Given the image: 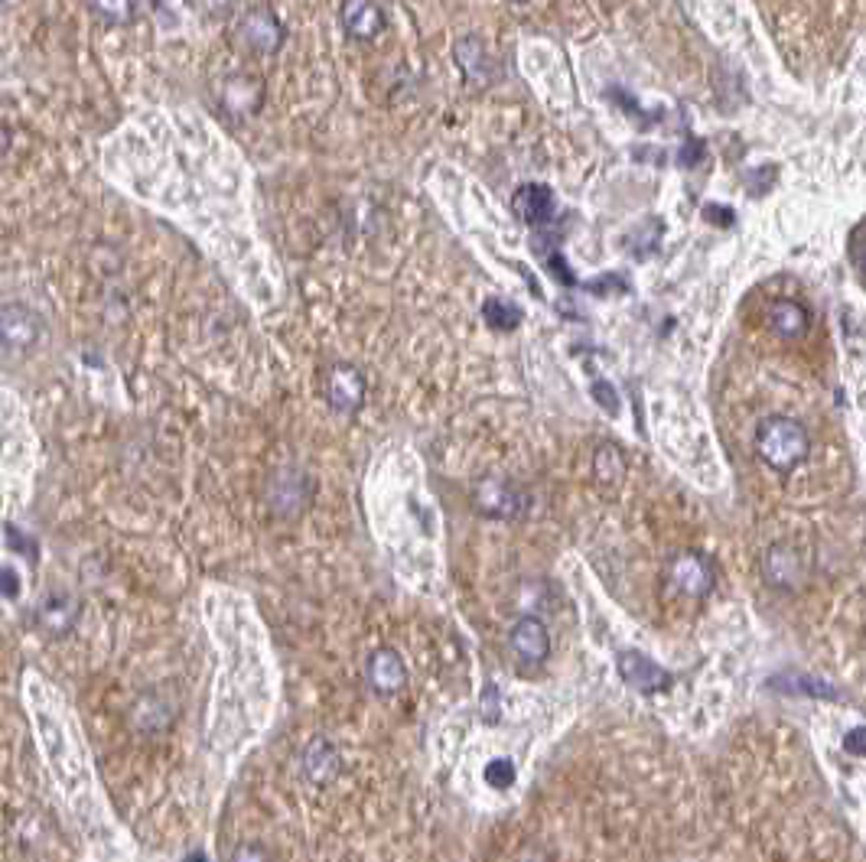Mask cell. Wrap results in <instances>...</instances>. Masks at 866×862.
Wrapping results in <instances>:
<instances>
[{
    "instance_id": "1",
    "label": "cell",
    "mask_w": 866,
    "mask_h": 862,
    "mask_svg": "<svg viewBox=\"0 0 866 862\" xmlns=\"http://www.w3.org/2000/svg\"><path fill=\"white\" fill-rule=\"evenodd\" d=\"M755 453L775 472H795L802 462L808 460L811 437L805 423H799L795 417H765L755 427Z\"/></svg>"
},
{
    "instance_id": "2",
    "label": "cell",
    "mask_w": 866,
    "mask_h": 862,
    "mask_svg": "<svg viewBox=\"0 0 866 862\" xmlns=\"http://www.w3.org/2000/svg\"><path fill=\"white\" fill-rule=\"evenodd\" d=\"M284 23L278 20V13L271 7H248L234 27H231V43L244 53L254 56H271L284 46Z\"/></svg>"
},
{
    "instance_id": "3",
    "label": "cell",
    "mask_w": 866,
    "mask_h": 862,
    "mask_svg": "<svg viewBox=\"0 0 866 862\" xmlns=\"http://www.w3.org/2000/svg\"><path fill=\"white\" fill-rule=\"evenodd\" d=\"M762 579L779 592H799L811 579L808 554L795 544H769L762 554Z\"/></svg>"
},
{
    "instance_id": "4",
    "label": "cell",
    "mask_w": 866,
    "mask_h": 862,
    "mask_svg": "<svg viewBox=\"0 0 866 862\" xmlns=\"http://www.w3.org/2000/svg\"><path fill=\"white\" fill-rule=\"evenodd\" d=\"M472 502L482 515L495 517V521H515V517L528 515V508H531V495L502 475L482 479L472 492Z\"/></svg>"
},
{
    "instance_id": "5",
    "label": "cell",
    "mask_w": 866,
    "mask_h": 862,
    "mask_svg": "<svg viewBox=\"0 0 866 862\" xmlns=\"http://www.w3.org/2000/svg\"><path fill=\"white\" fill-rule=\"evenodd\" d=\"M46 326L36 309L27 303H0V345L13 355L33 351L43 339Z\"/></svg>"
},
{
    "instance_id": "6",
    "label": "cell",
    "mask_w": 866,
    "mask_h": 862,
    "mask_svg": "<svg viewBox=\"0 0 866 862\" xmlns=\"http://www.w3.org/2000/svg\"><path fill=\"white\" fill-rule=\"evenodd\" d=\"M668 582L691 599H703L717 586L713 560L700 550H681L668 560Z\"/></svg>"
},
{
    "instance_id": "7",
    "label": "cell",
    "mask_w": 866,
    "mask_h": 862,
    "mask_svg": "<svg viewBox=\"0 0 866 862\" xmlns=\"http://www.w3.org/2000/svg\"><path fill=\"white\" fill-rule=\"evenodd\" d=\"M326 401L336 413H358L365 403V378L355 365L346 361H333L326 371Z\"/></svg>"
},
{
    "instance_id": "8",
    "label": "cell",
    "mask_w": 866,
    "mask_h": 862,
    "mask_svg": "<svg viewBox=\"0 0 866 862\" xmlns=\"http://www.w3.org/2000/svg\"><path fill=\"white\" fill-rule=\"evenodd\" d=\"M616 671H619V677L629 684L638 693H661V690L671 687V671H665L658 661H651L648 654H641V651H623L619 658H616Z\"/></svg>"
},
{
    "instance_id": "9",
    "label": "cell",
    "mask_w": 866,
    "mask_h": 862,
    "mask_svg": "<svg viewBox=\"0 0 866 862\" xmlns=\"http://www.w3.org/2000/svg\"><path fill=\"white\" fill-rule=\"evenodd\" d=\"M79 612H82V606H79V599H75L72 592H65V589H53V592H46V599L40 602V609H36V622H40V629H43L46 634L62 638V634H69L72 629H75Z\"/></svg>"
},
{
    "instance_id": "10",
    "label": "cell",
    "mask_w": 866,
    "mask_h": 862,
    "mask_svg": "<svg viewBox=\"0 0 866 862\" xmlns=\"http://www.w3.org/2000/svg\"><path fill=\"white\" fill-rule=\"evenodd\" d=\"M340 23L352 40H375L385 30V10L375 0H343L340 3Z\"/></svg>"
},
{
    "instance_id": "11",
    "label": "cell",
    "mask_w": 866,
    "mask_h": 862,
    "mask_svg": "<svg viewBox=\"0 0 866 862\" xmlns=\"http://www.w3.org/2000/svg\"><path fill=\"white\" fill-rule=\"evenodd\" d=\"M300 761H303V775L316 785V788H330L336 778H340V771H343V755H340V748L333 746L330 739H313L310 746L303 748V755H300Z\"/></svg>"
},
{
    "instance_id": "12",
    "label": "cell",
    "mask_w": 866,
    "mask_h": 862,
    "mask_svg": "<svg viewBox=\"0 0 866 862\" xmlns=\"http://www.w3.org/2000/svg\"><path fill=\"white\" fill-rule=\"evenodd\" d=\"M457 65L462 69V75L472 82V85H492L499 78V62L489 56L486 43L479 36H462L457 40Z\"/></svg>"
},
{
    "instance_id": "13",
    "label": "cell",
    "mask_w": 866,
    "mask_h": 862,
    "mask_svg": "<svg viewBox=\"0 0 866 862\" xmlns=\"http://www.w3.org/2000/svg\"><path fill=\"white\" fill-rule=\"evenodd\" d=\"M509 641H512V651L519 654L524 664H541V661H547V654H551V634H547V626H544L538 616L519 619V622L512 626Z\"/></svg>"
},
{
    "instance_id": "14",
    "label": "cell",
    "mask_w": 866,
    "mask_h": 862,
    "mask_svg": "<svg viewBox=\"0 0 866 862\" xmlns=\"http://www.w3.org/2000/svg\"><path fill=\"white\" fill-rule=\"evenodd\" d=\"M512 206H515V216L531 229H544L554 219V212H557L554 192L547 186H541V182L521 186L519 192H515V199H512Z\"/></svg>"
},
{
    "instance_id": "15",
    "label": "cell",
    "mask_w": 866,
    "mask_h": 862,
    "mask_svg": "<svg viewBox=\"0 0 866 862\" xmlns=\"http://www.w3.org/2000/svg\"><path fill=\"white\" fill-rule=\"evenodd\" d=\"M310 502V479L296 469L290 472H278L274 482H271V508L278 515L293 517L300 515Z\"/></svg>"
},
{
    "instance_id": "16",
    "label": "cell",
    "mask_w": 866,
    "mask_h": 862,
    "mask_svg": "<svg viewBox=\"0 0 866 862\" xmlns=\"http://www.w3.org/2000/svg\"><path fill=\"white\" fill-rule=\"evenodd\" d=\"M365 677L378 693H398L407 684V667L401 654L395 648H378L372 651L368 664H365Z\"/></svg>"
},
{
    "instance_id": "17",
    "label": "cell",
    "mask_w": 866,
    "mask_h": 862,
    "mask_svg": "<svg viewBox=\"0 0 866 862\" xmlns=\"http://www.w3.org/2000/svg\"><path fill=\"white\" fill-rule=\"evenodd\" d=\"M131 723H134V729L144 733V736H160V733H167L170 723H174V703H170L160 690H150V693H144V696L134 703Z\"/></svg>"
},
{
    "instance_id": "18",
    "label": "cell",
    "mask_w": 866,
    "mask_h": 862,
    "mask_svg": "<svg viewBox=\"0 0 866 862\" xmlns=\"http://www.w3.org/2000/svg\"><path fill=\"white\" fill-rule=\"evenodd\" d=\"M264 102V82L254 72H234L222 85V105L238 117L254 115Z\"/></svg>"
},
{
    "instance_id": "19",
    "label": "cell",
    "mask_w": 866,
    "mask_h": 862,
    "mask_svg": "<svg viewBox=\"0 0 866 862\" xmlns=\"http://www.w3.org/2000/svg\"><path fill=\"white\" fill-rule=\"evenodd\" d=\"M808 309L795 299H775L769 306V329L782 339H802L808 333Z\"/></svg>"
},
{
    "instance_id": "20",
    "label": "cell",
    "mask_w": 866,
    "mask_h": 862,
    "mask_svg": "<svg viewBox=\"0 0 866 862\" xmlns=\"http://www.w3.org/2000/svg\"><path fill=\"white\" fill-rule=\"evenodd\" d=\"M593 475L603 485H619L626 475V456L616 443H603L593 456Z\"/></svg>"
},
{
    "instance_id": "21",
    "label": "cell",
    "mask_w": 866,
    "mask_h": 862,
    "mask_svg": "<svg viewBox=\"0 0 866 862\" xmlns=\"http://www.w3.org/2000/svg\"><path fill=\"white\" fill-rule=\"evenodd\" d=\"M482 319H486V326L489 329H495V333H509V329H519L521 326V309L515 303H509V299H486L482 303Z\"/></svg>"
},
{
    "instance_id": "22",
    "label": "cell",
    "mask_w": 866,
    "mask_h": 862,
    "mask_svg": "<svg viewBox=\"0 0 866 862\" xmlns=\"http://www.w3.org/2000/svg\"><path fill=\"white\" fill-rule=\"evenodd\" d=\"M661 229H665L661 219H648V222H641L638 229L629 231L626 248H629L636 257H648V254H655V248H658V241H661Z\"/></svg>"
},
{
    "instance_id": "23",
    "label": "cell",
    "mask_w": 866,
    "mask_h": 862,
    "mask_svg": "<svg viewBox=\"0 0 866 862\" xmlns=\"http://www.w3.org/2000/svg\"><path fill=\"white\" fill-rule=\"evenodd\" d=\"M95 17L112 23V27H127L134 20V0H88Z\"/></svg>"
},
{
    "instance_id": "24",
    "label": "cell",
    "mask_w": 866,
    "mask_h": 862,
    "mask_svg": "<svg viewBox=\"0 0 866 862\" xmlns=\"http://www.w3.org/2000/svg\"><path fill=\"white\" fill-rule=\"evenodd\" d=\"M482 778H486V785L489 788H512L515 785V765L509 761V758H492L489 765H486V771H482Z\"/></svg>"
},
{
    "instance_id": "25",
    "label": "cell",
    "mask_w": 866,
    "mask_h": 862,
    "mask_svg": "<svg viewBox=\"0 0 866 862\" xmlns=\"http://www.w3.org/2000/svg\"><path fill=\"white\" fill-rule=\"evenodd\" d=\"M593 398H596V403H599L606 413H619V395H616V388H613V385H606V381H596V385H593Z\"/></svg>"
},
{
    "instance_id": "26",
    "label": "cell",
    "mask_w": 866,
    "mask_h": 862,
    "mask_svg": "<svg viewBox=\"0 0 866 862\" xmlns=\"http://www.w3.org/2000/svg\"><path fill=\"white\" fill-rule=\"evenodd\" d=\"M851 264L864 277V225H857V229L851 231Z\"/></svg>"
},
{
    "instance_id": "27",
    "label": "cell",
    "mask_w": 866,
    "mask_h": 862,
    "mask_svg": "<svg viewBox=\"0 0 866 862\" xmlns=\"http://www.w3.org/2000/svg\"><path fill=\"white\" fill-rule=\"evenodd\" d=\"M231 862H271V860H268V853H264L258 843H241V847L231 853Z\"/></svg>"
},
{
    "instance_id": "28",
    "label": "cell",
    "mask_w": 866,
    "mask_h": 862,
    "mask_svg": "<svg viewBox=\"0 0 866 862\" xmlns=\"http://www.w3.org/2000/svg\"><path fill=\"white\" fill-rule=\"evenodd\" d=\"M17 592H20V579H17V570H13V567H3V570H0V596H7V599H17Z\"/></svg>"
},
{
    "instance_id": "29",
    "label": "cell",
    "mask_w": 866,
    "mask_h": 862,
    "mask_svg": "<svg viewBox=\"0 0 866 862\" xmlns=\"http://www.w3.org/2000/svg\"><path fill=\"white\" fill-rule=\"evenodd\" d=\"M700 157H703V144H700V140H691V144L681 147V167H693V164H700Z\"/></svg>"
},
{
    "instance_id": "30",
    "label": "cell",
    "mask_w": 866,
    "mask_h": 862,
    "mask_svg": "<svg viewBox=\"0 0 866 862\" xmlns=\"http://www.w3.org/2000/svg\"><path fill=\"white\" fill-rule=\"evenodd\" d=\"M864 739H866L864 726H857V729H851V736L844 739V748H847L851 755H857V758H860V755H864Z\"/></svg>"
},
{
    "instance_id": "31",
    "label": "cell",
    "mask_w": 866,
    "mask_h": 862,
    "mask_svg": "<svg viewBox=\"0 0 866 862\" xmlns=\"http://www.w3.org/2000/svg\"><path fill=\"white\" fill-rule=\"evenodd\" d=\"M703 216H707L710 222H717V219H720L723 225H733V212H730V209H713V206H707V212H703Z\"/></svg>"
},
{
    "instance_id": "32",
    "label": "cell",
    "mask_w": 866,
    "mask_h": 862,
    "mask_svg": "<svg viewBox=\"0 0 866 862\" xmlns=\"http://www.w3.org/2000/svg\"><path fill=\"white\" fill-rule=\"evenodd\" d=\"M7 147H10V130H7V124H3V117H0V157L7 154Z\"/></svg>"
},
{
    "instance_id": "33",
    "label": "cell",
    "mask_w": 866,
    "mask_h": 862,
    "mask_svg": "<svg viewBox=\"0 0 866 862\" xmlns=\"http://www.w3.org/2000/svg\"><path fill=\"white\" fill-rule=\"evenodd\" d=\"M189 862H206V860H202V856H192V860H189Z\"/></svg>"
},
{
    "instance_id": "34",
    "label": "cell",
    "mask_w": 866,
    "mask_h": 862,
    "mask_svg": "<svg viewBox=\"0 0 866 862\" xmlns=\"http://www.w3.org/2000/svg\"><path fill=\"white\" fill-rule=\"evenodd\" d=\"M519 3H521V0H519Z\"/></svg>"
}]
</instances>
